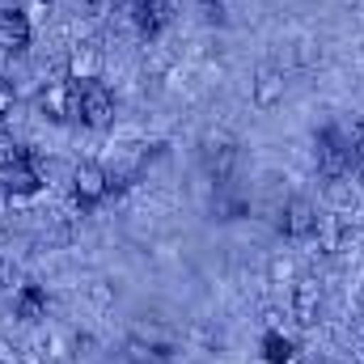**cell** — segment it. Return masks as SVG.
I'll return each mask as SVG.
<instances>
[{
	"label": "cell",
	"mask_w": 364,
	"mask_h": 364,
	"mask_svg": "<svg viewBox=\"0 0 364 364\" xmlns=\"http://www.w3.org/2000/svg\"><path fill=\"white\" fill-rule=\"evenodd\" d=\"M77 114H81V123L93 127V132L110 127V119H114V97H110V90L102 81L81 85V93H77Z\"/></svg>",
	"instance_id": "1"
},
{
	"label": "cell",
	"mask_w": 364,
	"mask_h": 364,
	"mask_svg": "<svg viewBox=\"0 0 364 364\" xmlns=\"http://www.w3.org/2000/svg\"><path fill=\"white\" fill-rule=\"evenodd\" d=\"M279 229H284V237H288V242H309V237H314V229H318V208H314L305 195H292V199L284 203Z\"/></svg>",
	"instance_id": "2"
},
{
	"label": "cell",
	"mask_w": 364,
	"mask_h": 364,
	"mask_svg": "<svg viewBox=\"0 0 364 364\" xmlns=\"http://www.w3.org/2000/svg\"><path fill=\"white\" fill-rule=\"evenodd\" d=\"M284 90H288L284 68H279V64H263V68L255 73V81H250V102H255L259 110H275V106L284 102Z\"/></svg>",
	"instance_id": "3"
},
{
	"label": "cell",
	"mask_w": 364,
	"mask_h": 364,
	"mask_svg": "<svg viewBox=\"0 0 364 364\" xmlns=\"http://www.w3.org/2000/svg\"><path fill=\"white\" fill-rule=\"evenodd\" d=\"M292 318H296V326H318V318H322V288H318V279H301L296 275V284H292Z\"/></svg>",
	"instance_id": "4"
},
{
	"label": "cell",
	"mask_w": 364,
	"mask_h": 364,
	"mask_svg": "<svg viewBox=\"0 0 364 364\" xmlns=\"http://www.w3.org/2000/svg\"><path fill=\"white\" fill-rule=\"evenodd\" d=\"M106 191H110V174H106L97 161H81V166L73 170V195H77L81 203L106 199Z\"/></svg>",
	"instance_id": "5"
},
{
	"label": "cell",
	"mask_w": 364,
	"mask_h": 364,
	"mask_svg": "<svg viewBox=\"0 0 364 364\" xmlns=\"http://www.w3.org/2000/svg\"><path fill=\"white\" fill-rule=\"evenodd\" d=\"M97 77H102V51H97V43H77L68 51V81L73 85H90Z\"/></svg>",
	"instance_id": "6"
},
{
	"label": "cell",
	"mask_w": 364,
	"mask_h": 364,
	"mask_svg": "<svg viewBox=\"0 0 364 364\" xmlns=\"http://www.w3.org/2000/svg\"><path fill=\"white\" fill-rule=\"evenodd\" d=\"M77 93H81V85H73V81H55V85L43 90L38 106H43L51 119H73V114H77Z\"/></svg>",
	"instance_id": "7"
},
{
	"label": "cell",
	"mask_w": 364,
	"mask_h": 364,
	"mask_svg": "<svg viewBox=\"0 0 364 364\" xmlns=\"http://www.w3.org/2000/svg\"><path fill=\"white\" fill-rule=\"evenodd\" d=\"M0 47L4 51H26L30 47V21H26V13H17V9L0 13Z\"/></svg>",
	"instance_id": "8"
},
{
	"label": "cell",
	"mask_w": 364,
	"mask_h": 364,
	"mask_svg": "<svg viewBox=\"0 0 364 364\" xmlns=\"http://www.w3.org/2000/svg\"><path fill=\"white\" fill-rule=\"evenodd\" d=\"M203 166H208V174H212L216 182H229L233 166H237V149H233L229 140H208V149H203Z\"/></svg>",
	"instance_id": "9"
},
{
	"label": "cell",
	"mask_w": 364,
	"mask_h": 364,
	"mask_svg": "<svg viewBox=\"0 0 364 364\" xmlns=\"http://www.w3.org/2000/svg\"><path fill=\"white\" fill-rule=\"evenodd\" d=\"M170 343H149L140 335H127L123 339V360L127 364H157V360H170Z\"/></svg>",
	"instance_id": "10"
},
{
	"label": "cell",
	"mask_w": 364,
	"mask_h": 364,
	"mask_svg": "<svg viewBox=\"0 0 364 364\" xmlns=\"http://www.w3.org/2000/svg\"><path fill=\"white\" fill-rule=\"evenodd\" d=\"M170 21V0H136V26L144 34H157Z\"/></svg>",
	"instance_id": "11"
},
{
	"label": "cell",
	"mask_w": 364,
	"mask_h": 364,
	"mask_svg": "<svg viewBox=\"0 0 364 364\" xmlns=\"http://www.w3.org/2000/svg\"><path fill=\"white\" fill-rule=\"evenodd\" d=\"M326 199H331V208H335L339 216L356 212L360 195H356V186H352V174H348V178H331V182H326Z\"/></svg>",
	"instance_id": "12"
},
{
	"label": "cell",
	"mask_w": 364,
	"mask_h": 364,
	"mask_svg": "<svg viewBox=\"0 0 364 364\" xmlns=\"http://www.w3.org/2000/svg\"><path fill=\"white\" fill-rule=\"evenodd\" d=\"M296 259H292V255H272V259H267V284H279V288H284V284H296Z\"/></svg>",
	"instance_id": "13"
},
{
	"label": "cell",
	"mask_w": 364,
	"mask_h": 364,
	"mask_svg": "<svg viewBox=\"0 0 364 364\" xmlns=\"http://www.w3.org/2000/svg\"><path fill=\"white\" fill-rule=\"evenodd\" d=\"M26 161H30V157L21 153V144H17V140L0 127V170H21Z\"/></svg>",
	"instance_id": "14"
},
{
	"label": "cell",
	"mask_w": 364,
	"mask_h": 364,
	"mask_svg": "<svg viewBox=\"0 0 364 364\" xmlns=\"http://www.w3.org/2000/svg\"><path fill=\"white\" fill-rule=\"evenodd\" d=\"M43 348H47V356H51V360H68V356H73V352H68V335H64V331H51Z\"/></svg>",
	"instance_id": "15"
},
{
	"label": "cell",
	"mask_w": 364,
	"mask_h": 364,
	"mask_svg": "<svg viewBox=\"0 0 364 364\" xmlns=\"http://www.w3.org/2000/svg\"><path fill=\"white\" fill-rule=\"evenodd\" d=\"M13 106H17V90H13V81H4V77H0V127L9 123Z\"/></svg>",
	"instance_id": "16"
},
{
	"label": "cell",
	"mask_w": 364,
	"mask_h": 364,
	"mask_svg": "<svg viewBox=\"0 0 364 364\" xmlns=\"http://www.w3.org/2000/svg\"><path fill=\"white\" fill-rule=\"evenodd\" d=\"M0 364H21V348L9 335H0Z\"/></svg>",
	"instance_id": "17"
},
{
	"label": "cell",
	"mask_w": 364,
	"mask_h": 364,
	"mask_svg": "<svg viewBox=\"0 0 364 364\" xmlns=\"http://www.w3.org/2000/svg\"><path fill=\"white\" fill-rule=\"evenodd\" d=\"M90 296L97 301V305H114V288H110L106 279H97V284H90Z\"/></svg>",
	"instance_id": "18"
},
{
	"label": "cell",
	"mask_w": 364,
	"mask_h": 364,
	"mask_svg": "<svg viewBox=\"0 0 364 364\" xmlns=\"http://www.w3.org/2000/svg\"><path fill=\"white\" fill-rule=\"evenodd\" d=\"M208 21H225V0H199Z\"/></svg>",
	"instance_id": "19"
},
{
	"label": "cell",
	"mask_w": 364,
	"mask_h": 364,
	"mask_svg": "<svg viewBox=\"0 0 364 364\" xmlns=\"http://www.w3.org/2000/svg\"><path fill=\"white\" fill-rule=\"evenodd\" d=\"M97 4H110V0H97Z\"/></svg>",
	"instance_id": "20"
},
{
	"label": "cell",
	"mask_w": 364,
	"mask_h": 364,
	"mask_svg": "<svg viewBox=\"0 0 364 364\" xmlns=\"http://www.w3.org/2000/svg\"><path fill=\"white\" fill-rule=\"evenodd\" d=\"M0 288H4V284H0Z\"/></svg>",
	"instance_id": "21"
}]
</instances>
